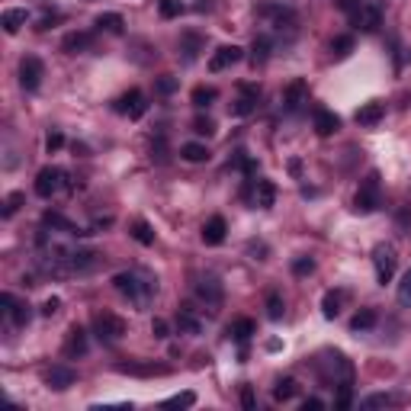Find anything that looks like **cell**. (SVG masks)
Segmentation results:
<instances>
[{
  "mask_svg": "<svg viewBox=\"0 0 411 411\" xmlns=\"http://www.w3.org/2000/svg\"><path fill=\"white\" fill-rule=\"evenodd\" d=\"M113 286H116L135 308H145L148 302L155 299V293H158V283H155L151 276L138 274V270H122V274H116L113 276Z\"/></svg>",
  "mask_w": 411,
  "mask_h": 411,
  "instance_id": "cell-1",
  "label": "cell"
},
{
  "mask_svg": "<svg viewBox=\"0 0 411 411\" xmlns=\"http://www.w3.org/2000/svg\"><path fill=\"white\" fill-rule=\"evenodd\" d=\"M338 7L347 13V20L354 29L376 32L382 23V7L380 0H338Z\"/></svg>",
  "mask_w": 411,
  "mask_h": 411,
  "instance_id": "cell-2",
  "label": "cell"
},
{
  "mask_svg": "<svg viewBox=\"0 0 411 411\" xmlns=\"http://www.w3.org/2000/svg\"><path fill=\"white\" fill-rule=\"evenodd\" d=\"M318 376H321L325 386L338 389L344 382H354V367H350V360L341 350H321L318 354Z\"/></svg>",
  "mask_w": 411,
  "mask_h": 411,
  "instance_id": "cell-3",
  "label": "cell"
},
{
  "mask_svg": "<svg viewBox=\"0 0 411 411\" xmlns=\"http://www.w3.org/2000/svg\"><path fill=\"white\" fill-rule=\"evenodd\" d=\"M94 334L100 344H119L126 338V321L113 312H96L94 315Z\"/></svg>",
  "mask_w": 411,
  "mask_h": 411,
  "instance_id": "cell-4",
  "label": "cell"
},
{
  "mask_svg": "<svg viewBox=\"0 0 411 411\" xmlns=\"http://www.w3.org/2000/svg\"><path fill=\"white\" fill-rule=\"evenodd\" d=\"M380 202H382V196H380V174H376V170H369L367 180L360 183L357 196H354V209L363 212V215H369V212L380 209Z\"/></svg>",
  "mask_w": 411,
  "mask_h": 411,
  "instance_id": "cell-5",
  "label": "cell"
},
{
  "mask_svg": "<svg viewBox=\"0 0 411 411\" xmlns=\"http://www.w3.org/2000/svg\"><path fill=\"white\" fill-rule=\"evenodd\" d=\"M395 264H399V257H395V248L389 241H382L373 248V267H376V280L382 286L392 283V276H395Z\"/></svg>",
  "mask_w": 411,
  "mask_h": 411,
  "instance_id": "cell-6",
  "label": "cell"
},
{
  "mask_svg": "<svg viewBox=\"0 0 411 411\" xmlns=\"http://www.w3.org/2000/svg\"><path fill=\"white\" fill-rule=\"evenodd\" d=\"M0 312H3V321H7V328H23V325H29L32 321V308L26 306V302H20L16 295L10 293H3L0 295Z\"/></svg>",
  "mask_w": 411,
  "mask_h": 411,
  "instance_id": "cell-7",
  "label": "cell"
},
{
  "mask_svg": "<svg viewBox=\"0 0 411 411\" xmlns=\"http://www.w3.org/2000/svg\"><path fill=\"white\" fill-rule=\"evenodd\" d=\"M64 180H68V174H64L62 168H42L39 177H36V193H39L42 200H52V196H58V193L68 187Z\"/></svg>",
  "mask_w": 411,
  "mask_h": 411,
  "instance_id": "cell-8",
  "label": "cell"
},
{
  "mask_svg": "<svg viewBox=\"0 0 411 411\" xmlns=\"http://www.w3.org/2000/svg\"><path fill=\"white\" fill-rule=\"evenodd\" d=\"M257 16L270 20L274 29H293L295 26V10L286 3H257Z\"/></svg>",
  "mask_w": 411,
  "mask_h": 411,
  "instance_id": "cell-9",
  "label": "cell"
},
{
  "mask_svg": "<svg viewBox=\"0 0 411 411\" xmlns=\"http://www.w3.org/2000/svg\"><path fill=\"white\" fill-rule=\"evenodd\" d=\"M244 196L251 200V206H257V209H270L276 202V187H274V180H251L248 187H244Z\"/></svg>",
  "mask_w": 411,
  "mask_h": 411,
  "instance_id": "cell-10",
  "label": "cell"
},
{
  "mask_svg": "<svg viewBox=\"0 0 411 411\" xmlns=\"http://www.w3.org/2000/svg\"><path fill=\"white\" fill-rule=\"evenodd\" d=\"M42 74H45L42 62H39L36 55H26V58L20 62V84H23V90H26V94L39 90V84H42Z\"/></svg>",
  "mask_w": 411,
  "mask_h": 411,
  "instance_id": "cell-11",
  "label": "cell"
},
{
  "mask_svg": "<svg viewBox=\"0 0 411 411\" xmlns=\"http://www.w3.org/2000/svg\"><path fill=\"white\" fill-rule=\"evenodd\" d=\"M116 113H122V116L129 119H142L148 113V100L142 90H129V94H122L116 100Z\"/></svg>",
  "mask_w": 411,
  "mask_h": 411,
  "instance_id": "cell-12",
  "label": "cell"
},
{
  "mask_svg": "<svg viewBox=\"0 0 411 411\" xmlns=\"http://www.w3.org/2000/svg\"><path fill=\"white\" fill-rule=\"evenodd\" d=\"M74 382H77V369L64 367V363H55V367L45 369V386H49V389L64 392V389H71Z\"/></svg>",
  "mask_w": 411,
  "mask_h": 411,
  "instance_id": "cell-13",
  "label": "cell"
},
{
  "mask_svg": "<svg viewBox=\"0 0 411 411\" xmlns=\"http://www.w3.org/2000/svg\"><path fill=\"white\" fill-rule=\"evenodd\" d=\"M241 58H244V49H238V45H219V49L212 52V58H209V71L219 74V71H225V68L238 64Z\"/></svg>",
  "mask_w": 411,
  "mask_h": 411,
  "instance_id": "cell-14",
  "label": "cell"
},
{
  "mask_svg": "<svg viewBox=\"0 0 411 411\" xmlns=\"http://www.w3.org/2000/svg\"><path fill=\"white\" fill-rule=\"evenodd\" d=\"M306 106H308V84L306 81H293L283 94V109L286 113H302Z\"/></svg>",
  "mask_w": 411,
  "mask_h": 411,
  "instance_id": "cell-15",
  "label": "cell"
},
{
  "mask_svg": "<svg viewBox=\"0 0 411 411\" xmlns=\"http://www.w3.org/2000/svg\"><path fill=\"white\" fill-rule=\"evenodd\" d=\"M196 295H200L202 302H206V308H212V312H215V308L222 306V299H225L219 276H202L200 283H196Z\"/></svg>",
  "mask_w": 411,
  "mask_h": 411,
  "instance_id": "cell-16",
  "label": "cell"
},
{
  "mask_svg": "<svg viewBox=\"0 0 411 411\" xmlns=\"http://www.w3.org/2000/svg\"><path fill=\"white\" fill-rule=\"evenodd\" d=\"M257 100H261V87L254 84H241L238 87V100L232 103V116H248L257 109Z\"/></svg>",
  "mask_w": 411,
  "mask_h": 411,
  "instance_id": "cell-17",
  "label": "cell"
},
{
  "mask_svg": "<svg viewBox=\"0 0 411 411\" xmlns=\"http://www.w3.org/2000/svg\"><path fill=\"white\" fill-rule=\"evenodd\" d=\"M100 264V254L94 248H71L68 254V267H71V274H87V270H94Z\"/></svg>",
  "mask_w": 411,
  "mask_h": 411,
  "instance_id": "cell-18",
  "label": "cell"
},
{
  "mask_svg": "<svg viewBox=\"0 0 411 411\" xmlns=\"http://www.w3.org/2000/svg\"><path fill=\"white\" fill-rule=\"evenodd\" d=\"M26 20H29V10H23V7H10V10L0 13V26H3L7 36H16L26 26Z\"/></svg>",
  "mask_w": 411,
  "mask_h": 411,
  "instance_id": "cell-19",
  "label": "cell"
},
{
  "mask_svg": "<svg viewBox=\"0 0 411 411\" xmlns=\"http://www.w3.org/2000/svg\"><path fill=\"white\" fill-rule=\"evenodd\" d=\"M42 225H45V228H52V232H64V235H94V232H84V228H77L71 219H64L62 212H45V215H42Z\"/></svg>",
  "mask_w": 411,
  "mask_h": 411,
  "instance_id": "cell-20",
  "label": "cell"
},
{
  "mask_svg": "<svg viewBox=\"0 0 411 411\" xmlns=\"http://www.w3.org/2000/svg\"><path fill=\"white\" fill-rule=\"evenodd\" d=\"M87 354V331L81 325H71L68 341H64V357H84Z\"/></svg>",
  "mask_w": 411,
  "mask_h": 411,
  "instance_id": "cell-21",
  "label": "cell"
},
{
  "mask_svg": "<svg viewBox=\"0 0 411 411\" xmlns=\"http://www.w3.org/2000/svg\"><path fill=\"white\" fill-rule=\"evenodd\" d=\"M225 232H228L225 219H222V215H212V219L202 225V241L209 244V248H215V244L225 241Z\"/></svg>",
  "mask_w": 411,
  "mask_h": 411,
  "instance_id": "cell-22",
  "label": "cell"
},
{
  "mask_svg": "<svg viewBox=\"0 0 411 411\" xmlns=\"http://www.w3.org/2000/svg\"><path fill=\"white\" fill-rule=\"evenodd\" d=\"M202 36L200 32H183V36H180V52H183V62L187 64H193L196 62V58H200V52H202Z\"/></svg>",
  "mask_w": 411,
  "mask_h": 411,
  "instance_id": "cell-23",
  "label": "cell"
},
{
  "mask_svg": "<svg viewBox=\"0 0 411 411\" xmlns=\"http://www.w3.org/2000/svg\"><path fill=\"white\" fill-rule=\"evenodd\" d=\"M119 373H129V376H168L170 369L161 367V363H119Z\"/></svg>",
  "mask_w": 411,
  "mask_h": 411,
  "instance_id": "cell-24",
  "label": "cell"
},
{
  "mask_svg": "<svg viewBox=\"0 0 411 411\" xmlns=\"http://www.w3.org/2000/svg\"><path fill=\"white\" fill-rule=\"evenodd\" d=\"M177 328L183 331V334H200V331H202V318L196 315L190 306H180L177 308Z\"/></svg>",
  "mask_w": 411,
  "mask_h": 411,
  "instance_id": "cell-25",
  "label": "cell"
},
{
  "mask_svg": "<svg viewBox=\"0 0 411 411\" xmlns=\"http://www.w3.org/2000/svg\"><path fill=\"white\" fill-rule=\"evenodd\" d=\"M90 45H94V36H90V32H68L62 42V52L77 55V52H87Z\"/></svg>",
  "mask_w": 411,
  "mask_h": 411,
  "instance_id": "cell-26",
  "label": "cell"
},
{
  "mask_svg": "<svg viewBox=\"0 0 411 411\" xmlns=\"http://www.w3.org/2000/svg\"><path fill=\"white\" fill-rule=\"evenodd\" d=\"M341 129V119L331 113V109H315V132L321 138H328V135H334Z\"/></svg>",
  "mask_w": 411,
  "mask_h": 411,
  "instance_id": "cell-27",
  "label": "cell"
},
{
  "mask_svg": "<svg viewBox=\"0 0 411 411\" xmlns=\"http://www.w3.org/2000/svg\"><path fill=\"white\" fill-rule=\"evenodd\" d=\"M254 331H257V325H254L251 318H235L232 325H228V338L232 341H238V344H248V341H251V334Z\"/></svg>",
  "mask_w": 411,
  "mask_h": 411,
  "instance_id": "cell-28",
  "label": "cell"
},
{
  "mask_svg": "<svg viewBox=\"0 0 411 411\" xmlns=\"http://www.w3.org/2000/svg\"><path fill=\"white\" fill-rule=\"evenodd\" d=\"M382 116H386V106L373 100V103H363V106H360L357 116H354V119H357L360 126H376V122H380Z\"/></svg>",
  "mask_w": 411,
  "mask_h": 411,
  "instance_id": "cell-29",
  "label": "cell"
},
{
  "mask_svg": "<svg viewBox=\"0 0 411 411\" xmlns=\"http://www.w3.org/2000/svg\"><path fill=\"white\" fill-rule=\"evenodd\" d=\"M270 49H274L270 36H254V42H251V64H254V68H257V64H267Z\"/></svg>",
  "mask_w": 411,
  "mask_h": 411,
  "instance_id": "cell-30",
  "label": "cell"
},
{
  "mask_svg": "<svg viewBox=\"0 0 411 411\" xmlns=\"http://www.w3.org/2000/svg\"><path fill=\"white\" fill-rule=\"evenodd\" d=\"M180 158L190 164H202V161H209V148L200 142H187V145H180Z\"/></svg>",
  "mask_w": 411,
  "mask_h": 411,
  "instance_id": "cell-31",
  "label": "cell"
},
{
  "mask_svg": "<svg viewBox=\"0 0 411 411\" xmlns=\"http://www.w3.org/2000/svg\"><path fill=\"white\" fill-rule=\"evenodd\" d=\"M341 306H344V293H341V289H328L325 299H321V312H325V318H338Z\"/></svg>",
  "mask_w": 411,
  "mask_h": 411,
  "instance_id": "cell-32",
  "label": "cell"
},
{
  "mask_svg": "<svg viewBox=\"0 0 411 411\" xmlns=\"http://www.w3.org/2000/svg\"><path fill=\"white\" fill-rule=\"evenodd\" d=\"M122 26H126V20H122L119 13H100V16H96V29L100 32H113V36H119Z\"/></svg>",
  "mask_w": 411,
  "mask_h": 411,
  "instance_id": "cell-33",
  "label": "cell"
},
{
  "mask_svg": "<svg viewBox=\"0 0 411 411\" xmlns=\"http://www.w3.org/2000/svg\"><path fill=\"white\" fill-rule=\"evenodd\" d=\"M299 395V382L293 380V376H286V380H280L274 386V399L276 401H289V399H295Z\"/></svg>",
  "mask_w": 411,
  "mask_h": 411,
  "instance_id": "cell-34",
  "label": "cell"
},
{
  "mask_svg": "<svg viewBox=\"0 0 411 411\" xmlns=\"http://www.w3.org/2000/svg\"><path fill=\"white\" fill-rule=\"evenodd\" d=\"M395 395H389V392H376V395H369V399L360 401V408L369 411V408H389V405H395Z\"/></svg>",
  "mask_w": 411,
  "mask_h": 411,
  "instance_id": "cell-35",
  "label": "cell"
},
{
  "mask_svg": "<svg viewBox=\"0 0 411 411\" xmlns=\"http://www.w3.org/2000/svg\"><path fill=\"white\" fill-rule=\"evenodd\" d=\"M132 238H135L138 244H155V232H151V225H148L145 219H135L132 222Z\"/></svg>",
  "mask_w": 411,
  "mask_h": 411,
  "instance_id": "cell-36",
  "label": "cell"
},
{
  "mask_svg": "<svg viewBox=\"0 0 411 411\" xmlns=\"http://www.w3.org/2000/svg\"><path fill=\"white\" fill-rule=\"evenodd\" d=\"M215 100H219V90H215V87H196V90H193V106H200V109L212 106Z\"/></svg>",
  "mask_w": 411,
  "mask_h": 411,
  "instance_id": "cell-37",
  "label": "cell"
},
{
  "mask_svg": "<svg viewBox=\"0 0 411 411\" xmlns=\"http://www.w3.org/2000/svg\"><path fill=\"white\" fill-rule=\"evenodd\" d=\"M373 325H376V312H373V308H363V312H357V315L350 318V328H354V331H369Z\"/></svg>",
  "mask_w": 411,
  "mask_h": 411,
  "instance_id": "cell-38",
  "label": "cell"
},
{
  "mask_svg": "<svg viewBox=\"0 0 411 411\" xmlns=\"http://www.w3.org/2000/svg\"><path fill=\"white\" fill-rule=\"evenodd\" d=\"M283 312H286L283 295H280V293H267V315L274 318V321H280V318H283Z\"/></svg>",
  "mask_w": 411,
  "mask_h": 411,
  "instance_id": "cell-39",
  "label": "cell"
},
{
  "mask_svg": "<svg viewBox=\"0 0 411 411\" xmlns=\"http://www.w3.org/2000/svg\"><path fill=\"white\" fill-rule=\"evenodd\" d=\"M193 405H196V392H180L164 401V408H193Z\"/></svg>",
  "mask_w": 411,
  "mask_h": 411,
  "instance_id": "cell-40",
  "label": "cell"
},
{
  "mask_svg": "<svg viewBox=\"0 0 411 411\" xmlns=\"http://www.w3.org/2000/svg\"><path fill=\"white\" fill-rule=\"evenodd\" d=\"M331 52H334V58H347V55L354 52V39H350V36H338V39L331 42Z\"/></svg>",
  "mask_w": 411,
  "mask_h": 411,
  "instance_id": "cell-41",
  "label": "cell"
},
{
  "mask_svg": "<svg viewBox=\"0 0 411 411\" xmlns=\"http://www.w3.org/2000/svg\"><path fill=\"white\" fill-rule=\"evenodd\" d=\"M158 10L164 20H174V16L183 13V3H180V0H158Z\"/></svg>",
  "mask_w": 411,
  "mask_h": 411,
  "instance_id": "cell-42",
  "label": "cell"
},
{
  "mask_svg": "<svg viewBox=\"0 0 411 411\" xmlns=\"http://www.w3.org/2000/svg\"><path fill=\"white\" fill-rule=\"evenodd\" d=\"M350 401H354V389H350V382H344V386H338V399H334V408H338V411H347Z\"/></svg>",
  "mask_w": 411,
  "mask_h": 411,
  "instance_id": "cell-43",
  "label": "cell"
},
{
  "mask_svg": "<svg viewBox=\"0 0 411 411\" xmlns=\"http://www.w3.org/2000/svg\"><path fill=\"white\" fill-rule=\"evenodd\" d=\"M399 306L411 308V270L401 276V283H399Z\"/></svg>",
  "mask_w": 411,
  "mask_h": 411,
  "instance_id": "cell-44",
  "label": "cell"
},
{
  "mask_svg": "<svg viewBox=\"0 0 411 411\" xmlns=\"http://www.w3.org/2000/svg\"><path fill=\"white\" fill-rule=\"evenodd\" d=\"M193 132H196V135H215V122H212L209 116H200L196 119V122H193Z\"/></svg>",
  "mask_w": 411,
  "mask_h": 411,
  "instance_id": "cell-45",
  "label": "cell"
},
{
  "mask_svg": "<svg viewBox=\"0 0 411 411\" xmlns=\"http://www.w3.org/2000/svg\"><path fill=\"white\" fill-rule=\"evenodd\" d=\"M315 270V261L312 257H295L293 261V274L295 276H306V274H312Z\"/></svg>",
  "mask_w": 411,
  "mask_h": 411,
  "instance_id": "cell-46",
  "label": "cell"
},
{
  "mask_svg": "<svg viewBox=\"0 0 411 411\" xmlns=\"http://www.w3.org/2000/svg\"><path fill=\"white\" fill-rule=\"evenodd\" d=\"M23 200H26L23 193H10V196H7V202H3V219H10L13 212L23 206Z\"/></svg>",
  "mask_w": 411,
  "mask_h": 411,
  "instance_id": "cell-47",
  "label": "cell"
},
{
  "mask_svg": "<svg viewBox=\"0 0 411 411\" xmlns=\"http://www.w3.org/2000/svg\"><path fill=\"white\" fill-rule=\"evenodd\" d=\"M174 90H177V77H170V74H164V77H161L158 81V94H174Z\"/></svg>",
  "mask_w": 411,
  "mask_h": 411,
  "instance_id": "cell-48",
  "label": "cell"
},
{
  "mask_svg": "<svg viewBox=\"0 0 411 411\" xmlns=\"http://www.w3.org/2000/svg\"><path fill=\"white\" fill-rule=\"evenodd\" d=\"M168 331H170V328H168V321H164V318H155V321H151V334H155L158 341L168 338Z\"/></svg>",
  "mask_w": 411,
  "mask_h": 411,
  "instance_id": "cell-49",
  "label": "cell"
},
{
  "mask_svg": "<svg viewBox=\"0 0 411 411\" xmlns=\"http://www.w3.org/2000/svg\"><path fill=\"white\" fill-rule=\"evenodd\" d=\"M241 405H244V408H248V411H254V408H257V395H254V389H251V386H244V389H241Z\"/></svg>",
  "mask_w": 411,
  "mask_h": 411,
  "instance_id": "cell-50",
  "label": "cell"
},
{
  "mask_svg": "<svg viewBox=\"0 0 411 411\" xmlns=\"http://www.w3.org/2000/svg\"><path fill=\"white\" fill-rule=\"evenodd\" d=\"M58 308H62V299H58V295H52V299H45V302H42V315L52 318Z\"/></svg>",
  "mask_w": 411,
  "mask_h": 411,
  "instance_id": "cell-51",
  "label": "cell"
},
{
  "mask_svg": "<svg viewBox=\"0 0 411 411\" xmlns=\"http://www.w3.org/2000/svg\"><path fill=\"white\" fill-rule=\"evenodd\" d=\"M62 145H64V135H62V132H52V135L45 138V151H49V155H52V151H58Z\"/></svg>",
  "mask_w": 411,
  "mask_h": 411,
  "instance_id": "cell-52",
  "label": "cell"
},
{
  "mask_svg": "<svg viewBox=\"0 0 411 411\" xmlns=\"http://www.w3.org/2000/svg\"><path fill=\"white\" fill-rule=\"evenodd\" d=\"M151 158H158V161L168 158V145H164V138L161 135H158V142H151Z\"/></svg>",
  "mask_w": 411,
  "mask_h": 411,
  "instance_id": "cell-53",
  "label": "cell"
},
{
  "mask_svg": "<svg viewBox=\"0 0 411 411\" xmlns=\"http://www.w3.org/2000/svg\"><path fill=\"white\" fill-rule=\"evenodd\" d=\"M321 408H325V401L321 399H306L302 401V411H321Z\"/></svg>",
  "mask_w": 411,
  "mask_h": 411,
  "instance_id": "cell-54",
  "label": "cell"
},
{
  "mask_svg": "<svg viewBox=\"0 0 411 411\" xmlns=\"http://www.w3.org/2000/svg\"><path fill=\"white\" fill-rule=\"evenodd\" d=\"M52 23H62V13H52V16H42V23H39V29H49Z\"/></svg>",
  "mask_w": 411,
  "mask_h": 411,
  "instance_id": "cell-55",
  "label": "cell"
},
{
  "mask_svg": "<svg viewBox=\"0 0 411 411\" xmlns=\"http://www.w3.org/2000/svg\"><path fill=\"white\" fill-rule=\"evenodd\" d=\"M248 251H251V254H261V261H264L267 248H264V244H261V241H251V244H248Z\"/></svg>",
  "mask_w": 411,
  "mask_h": 411,
  "instance_id": "cell-56",
  "label": "cell"
},
{
  "mask_svg": "<svg viewBox=\"0 0 411 411\" xmlns=\"http://www.w3.org/2000/svg\"><path fill=\"white\" fill-rule=\"evenodd\" d=\"M289 170H293L295 177H299V174H302V164H299V161H289Z\"/></svg>",
  "mask_w": 411,
  "mask_h": 411,
  "instance_id": "cell-57",
  "label": "cell"
}]
</instances>
